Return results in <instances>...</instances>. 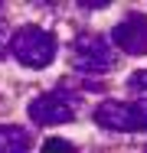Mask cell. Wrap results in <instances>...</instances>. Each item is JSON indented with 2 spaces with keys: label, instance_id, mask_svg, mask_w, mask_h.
<instances>
[{
  "label": "cell",
  "instance_id": "obj_1",
  "mask_svg": "<svg viewBox=\"0 0 147 153\" xmlns=\"http://www.w3.org/2000/svg\"><path fill=\"white\" fill-rule=\"evenodd\" d=\"M10 52L26 68H46L56 59V39H52V33L39 30V26H23V30L13 33Z\"/></svg>",
  "mask_w": 147,
  "mask_h": 153
},
{
  "label": "cell",
  "instance_id": "obj_2",
  "mask_svg": "<svg viewBox=\"0 0 147 153\" xmlns=\"http://www.w3.org/2000/svg\"><path fill=\"white\" fill-rule=\"evenodd\" d=\"M95 124L105 130H124V134L147 130V98L144 101H101L95 108Z\"/></svg>",
  "mask_w": 147,
  "mask_h": 153
},
{
  "label": "cell",
  "instance_id": "obj_3",
  "mask_svg": "<svg viewBox=\"0 0 147 153\" xmlns=\"http://www.w3.org/2000/svg\"><path fill=\"white\" fill-rule=\"evenodd\" d=\"M26 111H29V117H33V124H43V127L69 124V121H75V98L65 94V88L46 91V94H39V98H33Z\"/></svg>",
  "mask_w": 147,
  "mask_h": 153
},
{
  "label": "cell",
  "instance_id": "obj_4",
  "mask_svg": "<svg viewBox=\"0 0 147 153\" xmlns=\"http://www.w3.org/2000/svg\"><path fill=\"white\" fill-rule=\"evenodd\" d=\"M72 52H75V68L92 72V75L111 72V65H115V52H111L108 39H101V36H79Z\"/></svg>",
  "mask_w": 147,
  "mask_h": 153
},
{
  "label": "cell",
  "instance_id": "obj_5",
  "mask_svg": "<svg viewBox=\"0 0 147 153\" xmlns=\"http://www.w3.org/2000/svg\"><path fill=\"white\" fill-rule=\"evenodd\" d=\"M115 46L128 56H144L147 52V16L144 13H128L111 33Z\"/></svg>",
  "mask_w": 147,
  "mask_h": 153
},
{
  "label": "cell",
  "instance_id": "obj_6",
  "mask_svg": "<svg viewBox=\"0 0 147 153\" xmlns=\"http://www.w3.org/2000/svg\"><path fill=\"white\" fill-rule=\"evenodd\" d=\"M33 140L23 127L16 124H0V153H29Z\"/></svg>",
  "mask_w": 147,
  "mask_h": 153
},
{
  "label": "cell",
  "instance_id": "obj_7",
  "mask_svg": "<svg viewBox=\"0 0 147 153\" xmlns=\"http://www.w3.org/2000/svg\"><path fill=\"white\" fill-rule=\"evenodd\" d=\"M128 88H131L134 94H144V98H147V68L134 72V75L128 78Z\"/></svg>",
  "mask_w": 147,
  "mask_h": 153
},
{
  "label": "cell",
  "instance_id": "obj_8",
  "mask_svg": "<svg viewBox=\"0 0 147 153\" xmlns=\"http://www.w3.org/2000/svg\"><path fill=\"white\" fill-rule=\"evenodd\" d=\"M39 153H75V150H72V143H69V140L52 137V140H46V143H43V150H39Z\"/></svg>",
  "mask_w": 147,
  "mask_h": 153
},
{
  "label": "cell",
  "instance_id": "obj_9",
  "mask_svg": "<svg viewBox=\"0 0 147 153\" xmlns=\"http://www.w3.org/2000/svg\"><path fill=\"white\" fill-rule=\"evenodd\" d=\"M0 52H3V33H0Z\"/></svg>",
  "mask_w": 147,
  "mask_h": 153
}]
</instances>
